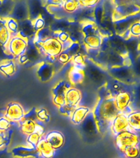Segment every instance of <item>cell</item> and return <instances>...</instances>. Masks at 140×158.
I'll return each instance as SVG.
<instances>
[{
    "instance_id": "obj_34",
    "label": "cell",
    "mask_w": 140,
    "mask_h": 158,
    "mask_svg": "<svg viewBox=\"0 0 140 158\" xmlns=\"http://www.w3.org/2000/svg\"><path fill=\"white\" fill-rule=\"evenodd\" d=\"M12 38V35L6 27V25L0 26V45L7 49V46Z\"/></svg>"
},
{
    "instance_id": "obj_51",
    "label": "cell",
    "mask_w": 140,
    "mask_h": 158,
    "mask_svg": "<svg viewBox=\"0 0 140 158\" xmlns=\"http://www.w3.org/2000/svg\"><path fill=\"white\" fill-rule=\"evenodd\" d=\"M7 59H13V58L9 54H7V49L0 45V62L5 61Z\"/></svg>"
},
{
    "instance_id": "obj_20",
    "label": "cell",
    "mask_w": 140,
    "mask_h": 158,
    "mask_svg": "<svg viewBox=\"0 0 140 158\" xmlns=\"http://www.w3.org/2000/svg\"><path fill=\"white\" fill-rule=\"evenodd\" d=\"M82 97L83 96H82L81 91L76 87L71 86L70 88L68 89V91H66V94H65L66 104L74 108H76L81 102Z\"/></svg>"
},
{
    "instance_id": "obj_11",
    "label": "cell",
    "mask_w": 140,
    "mask_h": 158,
    "mask_svg": "<svg viewBox=\"0 0 140 158\" xmlns=\"http://www.w3.org/2000/svg\"><path fill=\"white\" fill-rule=\"evenodd\" d=\"M9 17L17 20V22H22V21L28 19L29 12H28L27 0L16 1Z\"/></svg>"
},
{
    "instance_id": "obj_38",
    "label": "cell",
    "mask_w": 140,
    "mask_h": 158,
    "mask_svg": "<svg viewBox=\"0 0 140 158\" xmlns=\"http://www.w3.org/2000/svg\"><path fill=\"white\" fill-rule=\"evenodd\" d=\"M123 153L127 158H137L139 156L140 149L138 146H132L125 148Z\"/></svg>"
},
{
    "instance_id": "obj_52",
    "label": "cell",
    "mask_w": 140,
    "mask_h": 158,
    "mask_svg": "<svg viewBox=\"0 0 140 158\" xmlns=\"http://www.w3.org/2000/svg\"><path fill=\"white\" fill-rule=\"evenodd\" d=\"M113 1L116 6L130 4V3H137L139 5V0H113Z\"/></svg>"
},
{
    "instance_id": "obj_9",
    "label": "cell",
    "mask_w": 140,
    "mask_h": 158,
    "mask_svg": "<svg viewBox=\"0 0 140 158\" xmlns=\"http://www.w3.org/2000/svg\"><path fill=\"white\" fill-rule=\"evenodd\" d=\"M140 5L137 3H130V4L121 5V6H116L114 10L113 22L121 20L125 17H129L132 15H135L139 13Z\"/></svg>"
},
{
    "instance_id": "obj_43",
    "label": "cell",
    "mask_w": 140,
    "mask_h": 158,
    "mask_svg": "<svg viewBox=\"0 0 140 158\" xmlns=\"http://www.w3.org/2000/svg\"><path fill=\"white\" fill-rule=\"evenodd\" d=\"M33 22V27H34V29L36 30V31H38L40 30H41L42 28H44L45 27V21L43 18V17H37L36 19H35L34 21H32Z\"/></svg>"
},
{
    "instance_id": "obj_23",
    "label": "cell",
    "mask_w": 140,
    "mask_h": 158,
    "mask_svg": "<svg viewBox=\"0 0 140 158\" xmlns=\"http://www.w3.org/2000/svg\"><path fill=\"white\" fill-rule=\"evenodd\" d=\"M90 111H91V110L87 106L76 107L73 111V113L71 114V115H70L72 123H74L76 125H80Z\"/></svg>"
},
{
    "instance_id": "obj_36",
    "label": "cell",
    "mask_w": 140,
    "mask_h": 158,
    "mask_svg": "<svg viewBox=\"0 0 140 158\" xmlns=\"http://www.w3.org/2000/svg\"><path fill=\"white\" fill-rule=\"evenodd\" d=\"M6 27L10 31L12 36L17 35H18V31H19V22H17V20L8 17L7 18L6 21Z\"/></svg>"
},
{
    "instance_id": "obj_40",
    "label": "cell",
    "mask_w": 140,
    "mask_h": 158,
    "mask_svg": "<svg viewBox=\"0 0 140 158\" xmlns=\"http://www.w3.org/2000/svg\"><path fill=\"white\" fill-rule=\"evenodd\" d=\"M131 69H132L134 79L140 80V54L133 61Z\"/></svg>"
},
{
    "instance_id": "obj_17",
    "label": "cell",
    "mask_w": 140,
    "mask_h": 158,
    "mask_svg": "<svg viewBox=\"0 0 140 158\" xmlns=\"http://www.w3.org/2000/svg\"><path fill=\"white\" fill-rule=\"evenodd\" d=\"M36 31L33 27V22L29 18L22 22H19V31L18 35L25 39L34 40Z\"/></svg>"
},
{
    "instance_id": "obj_37",
    "label": "cell",
    "mask_w": 140,
    "mask_h": 158,
    "mask_svg": "<svg viewBox=\"0 0 140 158\" xmlns=\"http://www.w3.org/2000/svg\"><path fill=\"white\" fill-rule=\"evenodd\" d=\"M12 131L10 128L6 132H0V150L7 147L12 138Z\"/></svg>"
},
{
    "instance_id": "obj_44",
    "label": "cell",
    "mask_w": 140,
    "mask_h": 158,
    "mask_svg": "<svg viewBox=\"0 0 140 158\" xmlns=\"http://www.w3.org/2000/svg\"><path fill=\"white\" fill-rule=\"evenodd\" d=\"M101 0H79L81 7H91L93 8L98 4Z\"/></svg>"
},
{
    "instance_id": "obj_42",
    "label": "cell",
    "mask_w": 140,
    "mask_h": 158,
    "mask_svg": "<svg viewBox=\"0 0 140 158\" xmlns=\"http://www.w3.org/2000/svg\"><path fill=\"white\" fill-rule=\"evenodd\" d=\"M56 59L57 61L59 62L60 64H69V62L71 61L72 57L70 56L65 50H64V51L62 52V53H60V54L58 55Z\"/></svg>"
},
{
    "instance_id": "obj_3",
    "label": "cell",
    "mask_w": 140,
    "mask_h": 158,
    "mask_svg": "<svg viewBox=\"0 0 140 158\" xmlns=\"http://www.w3.org/2000/svg\"><path fill=\"white\" fill-rule=\"evenodd\" d=\"M85 77L90 80L94 84L100 86H104L106 82V73L101 67L95 64L91 59H87L86 67L84 69Z\"/></svg>"
},
{
    "instance_id": "obj_47",
    "label": "cell",
    "mask_w": 140,
    "mask_h": 158,
    "mask_svg": "<svg viewBox=\"0 0 140 158\" xmlns=\"http://www.w3.org/2000/svg\"><path fill=\"white\" fill-rule=\"evenodd\" d=\"M11 127V121L5 117L0 118V132H6Z\"/></svg>"
},
{
    "instance_id": "obj_4",
    "label": "cell",
    "mask_w": 140,
    "mask_h": 158,
    "mask_svg": "<svg viewBox=\"0 0 140 158\" xmlns=\"http://www.w3.org/2000/svg\"><path fill=\"white\" fill-rule=\"evenodd\" d=\"M29 44V40L20 36L19 35L12 36L7 46V53L13 58L18 59L21 55L26 53Z\"/></svg>"
},
{
    "instance_id": "obj_10",
    "label": "cell",
    "mask_w": 140,
    "mask_h": 158,
    "mask_svg": "<svg viewBox=\"0 0 140 158\" xmlns=\"http://www.w3.org/2000/svg\"><path fill=\"white\" fill-rule=\"evenodd\" d=\"M26 112L21 104L17 103V102H12L7 106L4 117L12 122H20L21 120H22Z\"/></svg>"
},
{
    "instance_id": "obj_39",
    "label": "cell",
    "mask_w": 140,
    "mask_h": 158,
    "mask_svg": "<svg viewBox=\"0 0 140 158\" xmlns=\"http://www.w3.org/2000/svg\"><path fill=\"white\" fill-rule=\"evenodd\" d=\"M82 44L80 42H72V44H70V46L68 49H64L70 56L73 58L74 55H76L77 54H78L81 52Z\"/></svg>"
},
{
    "instance_id": "obj_48",
    "label": "cell",
    "mask_w": 140,
    "mask_h": 158,
    "mask_svg": "<svg viewBox=\"0 0 140 158\" xmlns=\"http://www.w3.org/2000/svg\"><path fill=\"white\" fill-rule=\"evenodd\" d=\"M37 110L36 108H32L29 112L25 114L24 117L22 119H29V120L36 121L37 120Z\"/></svg>"
},
{
    "instance_id": "obj_49",
    "label": "cell",
    "mask_w": 140,
    "mask_h": 158,
    "mask_svg": "<svg viewBox=\"0 0 140 158\" xmlns=\"http://www.w3.org/2000/svg\"><path fill=\"white\" fill-rule=\"evenodd\" d=\"M134 94V103L135 106L140 107V82L135 86Z\"/></svg>"
},
{
    "instance_id": "obj_50",
    "label": "cell",
    "mask_w": 140,
    "mask_h": 158,
    "mask_svg": "<svg viewBox=\"0 0 140 158\" xmlns=\"http://www.w3.org/2000/svg\"><path fill=\"white\" fill-rule=\"evenodd\" d=\"M54 37H56L57 39L59 40L61 43H65L68 40H69V33L68 31H62L59 32L58 34H55L54 35Z\"/></svg>"
},
{
    "instance_id": "obj_6",
    "label": "cell",
    "mask_w": 140,
    "mask_h": 158,
    "mask_svg": "<svg viewBox=\"0 0 140 158\" xmlns=\"http://www.w3.org/2000/svg\"><path fill=\"white\" fill-rule=\"evenodd\" d=\"M108 72L112 77L121 82L132 83L135 81L131 66L114 67L108 69Z\"/></svg>"
},
{
    "instance_id": "obj_25",
    "label": "cell",
    "mask_w": 140,
    "mask_h": 158,
    "mask_svg": "<svg viewBox=\"0 0 140 158\" xmlns=\"http://www.w3.org/2000/svg\"><path fill=\"white\" fill-rule=\"evenodd\" d=\"M45 133V129L41 125H39L37 123L36 129L34 133H31L29 135H27V142L28 146L32 147V148H36L37 144L40 142V140L41 139Z\"/></svg>"
},
{
    "instance_id": "obj_45",
    "label": "cell",
    "mask_w": 140,
    "mask_h": 158,
    "mask_svg": "<svg viewBox=\"0 0 140 158\" xmlns=\"http://www.w3.org/2000/svg\"><path fill=\"white\" fill-rule=\"evenodd\" d=\"M129 31L132 36L140 37V22L134 23L129 30Z\"/></svg>"
},
{
    "instance_id": "obj_26",
    "label": "cell",
    "mask_w": 140,
    "mask_h": 158,
    "mask_svg": "<svg viewBox=\"0 0 140 158\" xmlns=\"http://www.w3.org/2000/svg\"><path fill=\"white\" fill-rule=\"evenodd\" d=\"M0 72L7 77L12 76L16 73V64L12 59H7L0 63Z\"/></svg>"
},
{
    "instance_id": "obj_35",
    "label": "cell",
    "mask_w": 140,
    "mask_h": 158,
    "mask_svg": "<svg viewBox=\"0 0 140 158\" xmlns=\"http://www.w3.org/2000/svg\"><path fill=\"white\" fill-rule=\"evenodd\" d=\"M86 61L87 59L86 57L84 56V54L83 53H78L72 58L70 62L73 64L74 67L84 69L86 67Z\"/></svg>"
},
{
    "instance_id": "obj_8",
    "label": "cell",
    "mask_w": 140,
    "mask_h": 158,
    "mask_svg": "<svg viewBox=\"0 0 140 158\" xmlns=\"http://www.w3.org/2000/svg\"><path fill=\"white\" fill-rule=\"evenodd\" d=\"M137 22H140V13L132 15L129 17L113 22V29L115 34L121 36L123 35L126 31L129 30L131 26Z\"/></svg>"
},
{
    "instance_id": "obj_53",
    "label": "cell",
    "mask_w": 140,
    "mask_h": 158,
    "mask_svg": "<svg viewBox=\"0 0 140 158\" xmlns=\"http://www.w3.org/2000/svg\"><path fill=\"white\" fill-rule=\"evenodd\" d=\"M0 158H14L11 152H7V151L3 149L0 150Z\"/></svg>"
},
{
    "instance_id": "obj_31",
    "label": "cell",
    "mask_w": 140,
    "mask_h": 158,
    "mask_svg": "<svg viewBox=\"0 0 140 158\" xmlns=\"http://www.w3.org/2000/svg\"><path fill=\"white\" fill-rule=\"evenodd\" d=\"M54 37V32L52 31L49 27H45L41 30H40L36 32V36L34 38L35 42H43L47 40L49 38Z\"/></svg>"
},
{
    "instance_id": "obj_16",
    "label": "cell",
    "mask_w": 140,
    "mask_h": 158,
    "mask_svg": "<svg viewBox=\"0 0 140 158\" xmlns=\"http://www.w3.org/2000/svg\"><path fill=\"white\" fill-rule=\"evenodd\" d=\"M29 19L34 21L37 17L42 16L43 7H45L44 0H27Z\"/></svg>"
},
{
    "instance_id": "obj_46",
    "label": "cell",
    "mask_w": 140,
    "mask_h": 158,
    "mask_svg": "<svg viewBox=\"0 0 140 158\" xmlns=\"http://www.w3.org/2000/svg\"><path fill=\"white\" fill-rule=\"evenodd\" d=\"M74 109L75 108L69 106L68 104H64V106L59 107V113L62 114H64V115L70 116L71 115V114L73 113V111H74Z\"/></svg>"
},
{
    "instance_id": "obj_2",
    "label": "cell",
    "mask_w": 140,
    "mask_h": 158,
    "mask_svg": "<svg viewBox=\"0 0 140 158\" xmlns=\"http://www.w3.org/2000/svg\"><path fill=\"white\" fill-rule=\"evenodd\" d=\"M34 41V40H33ZM36 46L40 52V54L46 56V59H56L58 55L64 51L63 43L59 41L56 37L49 38L45 41L35 42Z\"/></svg>"
},
{
    "instance_id": "obj_5",
    "label": "cell",
    "mask_w": 140,
    "mask_h": 158,
    "mask_svg": "<svg viewBox=\"0 0 140 158\" xmlns=\"http://www.w3.org/2000/svg\"><path fill=\"white\" fill-rule=\"evenodd\" d=\"M138 143H139L138 136L133 131H124L122 133L116 135V147L122 152L125 148L132 146H138Z\"/></svg>"
},
{
    "instance_id": "obj_13",
    "label": "cell",
    "mask_w": 140,
    "mask_h": 158,
    "mask_svg": "<svg viewBox=\"0 0 140 158\" xmlns=\"http://www.w3.org/2000/svg\"><path fill=\"white\" fill-rule=\"evenodd\" d=\"M12 155L14 157L18 158H40L39 152L37 151L36 148H32L30 146H17L15 147L11 151Z\"/></svg>"
},
{
    "instance_id": "obj_24",
    "label": "cell",
    "mask_w": 140,
    "mask_h": 158,
    "mask_svg": "<svg viewBox=\"0 0 140 158\" xmlns=\"http://www.w3.org/2000/svg\"><path fill=\"white\" fill-rule=\"evenodd\" d=\"M85 79L84 69L73 67L69 71V81L72 85H78L82 83Z\"/></svg>"
},
{
    "instance_id": "obj_1",
    "label": "cell",
    "mask_w": 140,
    "mask_h": 158,
    "mask_svg": "<svg viewBox=\"0 0 140 158\" xmlns=\"http://www.w3.org/2000/svg\"><path fill=\"white\" fill-rule=\"evenodd\" d=\"M92 112L98 126L99 132L101 133H105L109 127H111L116 116L121 113L116 106V100L113 96L99 99Z\"/></svg>"
},
{
    "instance_id": "obj_18",
    "label": "cell",
    "mask_w": 140,
    "mask_h": 158,
    "mask_svg": "<svg viewBox=\"0 0 140 158\" xmlns=\"http://www.w3.org/2000/svg\"><path fill=\"white\" fill-rule=\"evenodd\" d=\"M54 73L55 70L54 65L47 62H43L41 64H40L39 68L37 69V76L43 82L50 81L54 77Z\"/></svg>"
},
{
    "instance_id": "obj_19",
    "label": "cell",
    "mask_w": 140,
    "mask_h": 158,
    "mask_svg": "<svg viewBox=\"0 0 140 158\" xmlns=\"http://www.w3.org/2000/svg\"><path fill=\"white\" fill-rule=\"evenodd\" d=\"M54 150L61 148L64 144L65 139L63 133L59 131H50L44 137Z\"/></svg>"
},
{
    "instance_id": "obj_12",
    "label": "cell",
    "mask_w": 140,
    "mask_h": 158,
    "mask_svg": "<svg viewBox=\"0 0 140 158\" xmlns=\"http://www.w3.org/2000/svg\"><path fill=\"white\" fill-rule=\"evenodd\" d=\"M111 128L112 133L115 135L122 133L124 131H132L129 124L127 114L124 113H120L114 118L111 124ZM134 132V131H133Z\"/></svg>"
},
{
    "instance_id": "obj_7",
    "label": "cell",
    "mask_w": 140,
    "mask_h": 158,
    "mask_svg": "<svg viewBox=\"0 0 140 158\" xmlns=\"http://www.w3.org/2000/svg\"><path fill=\"white\" fill-rule=\"evenodd\" d=\"M73 86L69 80H63L55 85L54 88L52 89V94H53V102L55 106H64L66 104L65 100V94L68 89H69Z\"/></svg>"
},
{
    "instance_id": "obj_33",
    "label": "cell",
    "mask_w": 140,
    "mask_h": 158,
    "mask_svg": "<svg viewBox=\"0 0 140 158\" xmlns=\"http://www.w3.org/2000/svg\"><path fill=\"white\" fill-rule=\"evenodd\" d=\"M93 19L94 22L99 28L104 20V8L101 0L96 7H93Z\"/></svg>"
},
{
    "instance_id": "obj_54",
    "label": "cell",
    "mask_w": 140,
    "mask_h": 158,
    "mask_svg": "<svg viewBox=\"0 0 140 158\" xmlns=\"http://www.w3.org/2000/svg\"><path fill=\"white\" fill-rule=\"evenodd\" d=\"M17 59H18V62H19L21 64H27L28 62H30L29 59H28V57L27 56V54H26L21 55Z\"/></svg>"
},
{
    "instance_id": "obj_57",
    "label": "cell",
    "mask_w": 140,
    "mask_h": 158,
    "mask_svg": "<svg viewBox=\"0 0 140 158\" xmlns=\"http://www.w3.org/2000/svg\"><path fill=\"white\" fill-rule=\"evenodd\" d=\"M139 13H140V12H139Z\"/></svg>"
},
{
    "instance_id": "obj_22",
    "label": "cell",
    "mask_w": 140,
    "mask_h": 158,
    "mask_svg": "<svg viewBox=\"0 0 140 158\" xmlns=\"http://www.w3.org/2000/svg\"><path fill=\"white\" fill-rule=\"evenodd\" d=\"M37 151L39 152L40 157L43 158H52L54 155V149L51 147L46 141V139L42 137L36 146Z\"/></svg>"
},
{
    "instance_id": "obj_27",
    "label": "cell",
    "mask_w": 140,
    "mask_h": 158,
    "mask_svg": "<svg viewBox=\"0 0 140 158\" xmlns=\"http://www.w3.org/2000/svg\"><path fill=\"white\" fill-rule=\"evenodd\" d=\"M19 125L20 131L26 135H29L36 131L37 123L36 121L29 120V119H22L19 122Z\"/></svg>"
},
{
    "instance_id": "obj_55",
    "label": "cell",
    "mask_w": 140,
    "mask_h": 158,
    "mask_svg": "<svg viewBox=\"0 0 140 158\" xmlns=\"http://www.w3.org/2000/svg\"><path fill=\"white\" fill-rule=\"evenodd\" d=\"M14 1H15V2H16V1H19V0H14Z\"/></svg>"
},
{
    "instance_id": "obj_15",
    "label": "cell",
    "mask_w": 140,
    "mask_h": 158,
    "mask_svg": "<svg viewBox=\"0 0 140 158\" xmlns=\"http://www.w3.org/2000/svg\"><path fill=\"white\" fill-rule=\"evenodd\" d=\"M115 100L119 111L121 113L125 114L126 110L129 109L130 102L132 101V96L129 91H122L115 96Z\"/></svg>"
},
{
    "instance_id": "obj_21",
    "label": "cell",
    "mask_w": 140,
    "mask_h": 158,
    "mask_svg": "<svg viewBox=\"0 0 140 158\" xmlns=\"http://www.w3.org/2000/svg\"><path fill=\"white\" fill-rule=\"evenodd\" d=\"M103 36L101 34L83 36V43L87 49H100L102 44Z\"/></svg>"
},
{
    "instance_id": "obj_56",
    "label": "cell",
    "mask_w": 140,
    "mask_h": 158,
    "mask_svg": "<svg viewBox=\"0 0 140 158\" xmlns=\"http://www.w3.org/2000/svg\"><path fill=\"white\" fill-rule=\"evenodd\" d=\"M139 5H140V0H139Z\"/></svg>"
},
{
    "instance_id": "obj_32",
    "label": "cell",
    "mask_w": 140,
    "mask_h": 158,
    "mask_svg": "<svg viewBox=\"0 0 140 158\" xmlns=\"http://www.w3.org/2000/svg\"><path fill=\"white\" fill-rule=\"evenodd\" d=\"M62 7L66 13L73 14L81 7L79 0H64Z\"/></svg>"
},
{
    "instance_id": "obj_30",
    "label": "cell",
    "mask_w": 140,
    "mask_h": 158,
    "mask_svg": "<svg viewBox=\"0 0 140 158\" xmlns=\"http://www.w3.org/2000/svg\"><path fill=\"white\" fill-rule=\"evenodd\" d=\"M25 54H27V56L28 57V59H29L30 62H37L41 57V54H40L38 48L36 46L33 40H32V44L29 42L27 51H26Z\"/></svg>"
},
{
    "instance_id": "obj_41",
    "label": "cell",
    "mask_w": 140,
    "mask_h": 158,
    "mask_svg": "<svg viewBox=\"0 0 140 158\" xmlns=\"http://www.w3.org/2000/svg\"><path fill=\"white\" fill-rule=\"evenodd\" d=\"M37 114V119H39L40 121H43V122H49V118H50V116H49V114L48 112L46 109H40L38 110L36 112Z\"/></svg>"
},
{
    "instance_id": "obj_14",
    "label": "cell",
    "mask_w": 140,
    "mask_h": 158,
    "mask_svg": "<svg viewBox=\"0 0 140 158\" xmlns=\"http://www.w3.org/2000/svg\"><path fill=\"white\" fill-rule=\"evenodd\" d=\"M82 131L87 135H96L99 133L98 126L96 123V118L94 117L93 112L90 111L84 120L80 124Z\"/></svg>"
},
{
    "instance_id": "obj_28",
    "label": "cell",
    "mask_w": 140,
    "mask_h": 158,
    "mask_svg": "<svg viewBox=\"0 0 140 158\" xmlns=\"http://www.w3.org/2000/svg\"><path fill=\"white\" fill-rule=\"evenodd\" d=\"M129 124L132 131H140V110L132 111L127 114Z\"/></svg>"
},
{
    "instance_id": "obj_29",
    "label": "cell",
    "mask_w": 140,
    "mask_h": 158,
    "mask_svg": "<svg viewBox=\"0 0 140 158\" xmlns=\"http://www.w3.org/2000/svg\"><path fill=\"white\" fill-rule=\"evenodd\" d=\"M81 32L83 36L91 35L101 34L98 27L94 22H83L82 24Z\"/></svg>"
}]
</instances>
